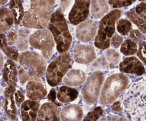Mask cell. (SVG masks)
Listing matches in <instances>:
<instances>
[{
    "mask_svg": "<svg viewBox=\"0 0 146 121\" xmlns=\"http://www.w3.org/2000/svg\"><path fill=\"white\" fill-rule=\"evenodd\" d=\"M123 109L131 121H146V77L134 83L123 98Z\"/></svg>",
    "mask_w": 146,
    "mask_h": 121,
    "instance_id": "1",
    "label": "cell"
},
{
    "mask_svg": "<svg viewBox=\"0 0 146 121\" xmlns=\"http://www.w3.org/2000/svg\"><path fill=\"white\" fill-rule=\"evenodd\" d=\"M19 79L21 85L39 79L46 71V62L42 55L35 51H26L19 57Z\"/></svg>",
    "mask_w": 146,
    "mask_h": 121,
    "instance_id": "2",
    "label": "cell"
},
{
    "mask_svg": "<svg viewBox=\"0 0 146 121\" xmlns=\"http://www.w3.org/2000/svg\"><path fill=\"white\" fill-rule=\"evenodd\" d=\"M30 9L24 15L22 24L27 28L44 29L48 26L55 0H30Z\"/></svg>",
    "mask_w": 146,
    "mask_h": 121,
    "instance_id": "3",
    "label": "cell"
},
{
    "mask_svg": "<svg viewBox=\"0 0 146 121\" xmlns=\"http://www.w3.org/2000/svg\"><path fill=\"white\" fill-rule=\"evenodd\" d=\"M48 28L56 43L57 51L60 54L66 52L71 45L72 37L62 10L60 8L51 15Z\"/></svg>",
    "mask_w": 146,
    "mask_h": 121,
    "instance_id": "4",
    "label": "cell"
},
{
    "mask_svg": "<svg viewBox=\"0 0 146 121\" xmlns=\"http://www.w3.org/2000/svg\"><path fill=\"white\" fill-rule=\"evenodd\" d=\"M129 83V78L122 73L114 74L108 77L104 82L101 92V104L107 106L115 102L126 89Z\"/></svg>",
    "mask_w": 146,
    "mask_h": 121,
    "instance_id": "5",
    "label": "cell"
},
{
    "mask_svg": "<svg viewBox=\"0 0 146 121\" xmlns=\"http://www.w3.org/2000/svg\"><path fill=\"white\" fill-rule=\"evenodd\" d=\"M121 14L122 11L121 10L114 9L101 18L94 42L97 48L106 50L109 48L111 38L115 33V23L121 16Z\"/></svg>",
    "mask_w": 146,
    "mask_h": 121,
    "instance_id": "6",
    "label": "cell"
},
{
    "mask_svg": "<svg viewBox=\"0 0 146 121\" xmlns=\"http://www.w3.org/2000/svg\"><path fill=\"white\" fill-rule=\"evenodd\" d=\"M72 66V59L68 52L61 54L53 60L46 71V79L51 86H56L62 82L64 76Z\"/></svg>",
    "mask_w": 146,
    "mask_h": 121,
    "instance_id": "7",
    "label": "cell"
},
{
    "mask_svg": "<svg viewBox=\"0 0 146 121\" xmlns=\"http://www.w3.org/2000/svg\"><path fill=\"white\" fill-rule=\"evenodd\" d=\"M104 82V75L100 70L95 71L88 76L81 89V95L86 104L94 105L98 101Z\"/></svg>",
    "mask_w": 146,
    "mask_h": 121,
    "instance_id": "8",
    "label": "cell"
},
{
    "mask_svg": "<svg viewBox=\"0 0 146 121\" xmlns=\"http://www.w3.org/2000/svg\"><path fill=\"white\" fill-rule=\"evenodd\" d=\"M55 41L49 30L40 29L31 34L29 43L35 49L41 51V55L45 59H49L54 51Z\"/></svg>",
    "mask_w": 146,
    "mask_h": 121,
    "instance_id": "9",
    "label": "cell"
},
{
    "mask_svg": "<svg viewBox=\"0 0 146 121\" xmlns=\"http://www.w3.org/2000/svg\"><path fill=\"white\" fill-rule=\"evenodd\" d=\"M121 55L119 52L113 49H108L98 59L94 61L90 69L91 70L114 69L119 65Z\"/></svg>",
    "mask_w": 146,
    "mask_h": 121,
    "instance_id": "10",
    "label": "cell"
},
{
    "mask_svg": "<svg viewBox=\"0 0 146 121\" xmlns=\"http://www.w3.org/2000/svg\"><path fill=\"white\" fill-rule=\"evenodd\" d=\"M91 0H75L68 15L70 23L74 26L85 21L90 13Z\"/></svg>",
    "mask_w": 146,
    "mask_h": 121,
    "instance_id": "11",
    "label": "cell"
},
{
    "mask_svg": "<svg viewBox=\"0 0 146 121\" xmlns=\"http://www.w3.org/2000/svg\"><path fill=\"white\" fill-rule=\"evenodd\" d=\"M73 56L77 63L88 65L96 59V52L93 45L77 43L73 50Z\"/></svg>",
    "mask_w": 146,
    "mask_h": 121,
    "instance_id": "12",
    "label": "cell"
},
{
    "mask_svg": "<svg viewBox=\"0 0 146 121\" xmlns=\"http://www.w3.org/2000/svg\"><path fill=\"white\" fill-rule=\"evenodd\" d=\"M98 33L97 23L94 20H88L78 25L76 29V36L82 43L91 42Z\"/></svg>",
    "mask_w": 146,
    "mask_h": 121,
    "instance_id": "13",
    "label": "cell"
},
{
    "mask_svg": "<svg viewBox=\"0 0 146 121\" xmlns=\"http://www.w3.org/2000/svg\"><path fill=\"white\" fill-rule=\"evenodd\" d=\"M121 72L132 74L137 76L143 75L145 72V67L141 60L135 57H129L123 60L119 64Z\"/></svg>",
    "mask_w": 146,
    "mask_h": 121,
    "instance_id": "14",
    "label": "cell"
},
{
    "mask_svg": "<svg viewBox=\"0 0 146 121\" xmlns=\"http://www.w3.org/2000/svg\"><path fill=\"white\" fill-rule=\"evenodd\" d=\"M27 96L31 100L40 101L47 94V89L44 82L39 79L31 80L26 86Z\"/></svg>",
    "mask_w": 146,
    "mask_h": 121,
    "instance_id": "15",
    "label": "cell"
},
{
    "mask_svg": "<svg viewBox=\"0 0 146 121\" xmlns=\"http://www.w3.org/2000/svg\"><path fill=\"white\" fill-rule=\"evenodd\" d=\"M16 89L7 86L4 92V110L9 120L11 121L17 120V109L14 99V93Z\"/></svg>",
    "mask_w": 146,
    "mask_h": 121,
    "instance_id": "16",
    "label": "cell"
},
{
    "mask_svg": "<svg viewBox=\"0 0 146 121\" xmlns=\"http://www.w3.org/2000/svg\"><path fill=\"white\" fill-rule=\"evenodd\" d=\"M60 111L55 103L48 102L41 106L36 121H60Z\"/></svg>",
    "mask_w": 146,
    "mask_h": 121,
    "instance_id": "17",
    "label": "cell"
},
{
    "mask_svg": "<svg viewBox=\"0 0 146 121\" xmlns=\"http://www.w3.org/2000/svg\"><path fill=\"white\" fill-rule=\"evenodd\" d=\"M40 104L36 101L27 100L21 105V117L22 121H36Z\"/></svg>",
    "mask_w": 146,
    "mask_h": 121,
    "instance_id": "18",
    "label": "cell"
},
{
    "mask_svg": "<svg viewBox=\"0 0 146 121\" xmlns=\"http://www.w3.org/2000/svg\"><path fill=\"white\" fill-rule=\"evenodd\" d=\"M17 66L13 60H7L4 65L2 78L4 82L9 87L16 89L17 86Z\"/></svg>",
    "mask_w": 146,
    "mask_h": 121,
    "instance_id": "19",
    "label": "cell"
},
{
    "mask_svg": "<svg viewBox=\"0 0 146 121\" xmlns=\"http://www.w3.org/2000/svg\"><path fill=\"white\" fill-rule=\"evenodd\" d=\"M84 116V111L78 104H70L63 108L60 113L62 121H81Z\"/></svg>",
    "mask_w": 146,
    "mask_h": 121,
    "instance_id": "20",
    "label": "cell"
},
{
    "mask_svg": "<svg viewBox=\"0 0 146 121\" xmlns=\"http://www.w3.org/2000/svg\"><path fill=\"white\" fill-rule=\"evenodd\" d=\"M86 75L80 69H71L64 76L63 82L68 86H79L85 82Z\"/></svg>",
    "mask_w": 146,
    "mask_h": 121,
    "instance_id": "21",
    "label": "cell"
},
{
    "mask_svg": "<svg viewBox=\"0 0 146 121\" xmlns=\"http://www.w3.org/2000/svg\"><path fill=\"white\" fill-rule=\"evenodd\" d=\"M109 3L107 0H91V14L95 19L105 16L109 11Z\"/></svg>",
    "mask_w": 146,
    "mask_h": 121,
    "instance_id": "22",
    "label": "cell"
},
{
    "mask_svg": "<svg viewBox=\"0 0 146 121\" xmlns=\"http://www.w3.org/2000/svg\"><path fill=\"white\" fill-rule=\"evenodd\" d=\"M78 92L76 89L68 86H62L57 92L56 97L61 103H66L75 101L78 96Z\"/></svg>",
    "mask_w": 146,
    "mask_h": 121,
    "instance_id": "23",
    "label": "cell"
},
{
    "mask_svg": "<svg viewBox=\"0 0 146 121\" xmlns=\"http://www.w3.org/2000/svg\"><path fill=\"white\" fill-rule=\"evenodd\" d=\"M14 23L12 12L7 8L0 9V34L11 28Z\"/></svg>",
    "mask_w": 146,
    "mask_h": 121,
    "instance_id": "24",
    "label": "cell"
},
{
    "mask_svg": "<svg viewBox=\"0 0 146 121\" xmlns=\"http://www.w3.org/2000/svg\"><path fill=\"white\" fill-rule=\"evenodd\" d=\"M9 9L12 12L15 25H19L24 18V11L21 0H10Z\"/></svg>",
    "mask_w": 146,
    "mask_h": 121,
    "instance_id": "25",
    "label": "cell"
},
{
    "mask_svg": "<svg viewBox=\"0 0 146 121\" xmlns=\"http://www.w3.org/2000/svg\"><path fill=\"white\" fill-rule=\"evenodd\" d=\"M0 49L11 60H13L14 61L19 60V54L18 50L11 45H9L7 36L4 33L0 34Z\"/></svg>",
    "mask_w": 146,
    "mask_h": 121,
    "instance_id": "26",
    "label": "cell"
},
{
    "mask_svg": "<svg viewBox=\"0 0 146 121\" xmlns=\"http://www.w3.org/2000/svg\"><path fill=\"white\" fill-rule=\"evenodd\" d=\"M127 17L132 21L135 26H137L140 31L143 33H146V20L141 18L134 10L127 12Z\"/></svg>",
    "mask_w": 146,
    "mask_h": 121,
    "instance_id": "27",
    "label": "cell"
},
{
    "mask_svg": "<svg viewBox=\"0 0 146 121\" xmlns=\"http://www.w3.org/2000/svg\"><path fill=\"white\" fill-rule=\"evenodd\" d=\"M138 45L136 43L131 39H127L122 43L121 47V52L126 56H131L137 53Z\"/></svg>",
    "mask_w": 146,
    "mask_h": 121,
    "instance_id": "28",
    "label": "cell"
},
{
    "mask_svg": "<svg viewBox=\"0 0 146 121\" xmlns=\"http://www.w3.org/2000/svg\"><path fill=\"white\" fill-rule=\"evenodd\" d=\"M29 31L26 28H21L19 31L18 39L17 41V46L19 50H26L29 48L28 35Z\"/></svg>",
    "mask_w": 146,
    "mask_h": 121,
    "instance_id": "29",
    "label": "cell"
},
{
    "mask_svg": "<svg viewBox=\"0 0 146 121\" xmlns=\"http://www.w3.org/2000/svg\"><path fill=\"white\" fill-rule=\"evenodd\" d=\"M116 28L118 32L122 35H126L128 33L131 32L132 28V24L130 21L127 19H120L116 25Z\"/></svg>",
    "mask_w": 146,
    "mask_h": 121,
    "instance_id": "30",
    "label": "cell"
},
{
    "mask_svg": "<svg viewBox=\"0 0 146 121\" xmlns=\"http://www.w3.org/2000/svg\"><path fill=\"white\" fill-rule=\"evenodd\" d=\"M103 114H104V110L102 108L97 106L94 108L91 111L88 112L85 118L81 121H98Z\"/></svg>",
    "mask_w": 146,
    "mask_h": 121,
    "instance_id": "31",
    "label": "cell"
},
{
    "mask_svg": "<svg viewBox=\"0 0 146 121\" xmlns=\"http://www.w3.org/2000/svg\"><path fill=\"white\" fill-rule=\"evenodd\" d=\"M110 5L113 8H122L131 6L136 0H107Z\"/></svg>",
    "mask_w": 146,
    "mask_h": 121,
    "instance_id": "32",
    "label": "cell"
},
{
    "mask_svg": "<svg viewBox=\"0 0 146 121\" xmlns=\"http://www.w3.org/2000/svg\"><path fill=\"white\" fill-rule=\"evenodd\" d=\"M137 55L139 59L143 62L144 65L146 66V42L145 41H141L138 45V51H137Z\"/></svg>",
    "mask_w": 146,
    "mask_h": 121,
    "instance_id": "33",
    "label": "cell"
},
{
    "mask_svg": "<svg viewBox=\"0 0 146 121\" xmlns=\"http://www.w3.org/2000/svg\"><path fill=\"white\" fill-rule=\"evenodd\" d=\"M123 43V38L119 34L114 33L111 40V45L113 48H118Z\"/></svg>",
    "mask_w": 146,
    "mask_h": 121,
    "instance_id": "34",
    "label": "cell"
},
{
    "mask_svg": "<svg viewBox=\"0 0 146 121\" xmlns=\"http://www.w3.org/2000/svg\"><path fill=\"white\" fill-rule=\"evenodd\" d=\"M135 12L143 19L146 20V3L141 2L135 7Z\"/></svg>",
    "mask_w": 146,
    "mask_h": 121,
    "instance_id": "35",
    "label": "cell"
},
{
    "mask_svg": "<svg viewBox=\"0 0 146 121\" xmlns=\"http://www.w3.org/2000/svg\"><path fill=\"white\" fill-rule=\"evenodd\" d=\"M143 38L142 32L139 30L134 29L131 31L129 33V38L134 42H139Z\"/></svg>",
    "mask_w": 146,
    "mask_h": 121,
    "instance_id": "36",
    "label": "cell"
},
{
    "mask_svg": "<svg viewBox=\"0 0 146 121\" xmlns=\"http://www.w3.org/2000/svg\"><path fill=\"white\" fill-rule=\"evenodd\" d=\"M18 39V35L14 30H11L8 32L7 35V40L9 45H13L15 43H17Z\"/></svg>",
    "mask_w": 146,
    "mask_h": 121,
    "instance_id": "37",
    "label": "cell"
},
{
    "mask_svg": "<svg viewBox=\"0 0 146 121\" xmlns=\"http://www.w3.org/2000/svg\"><path fill=\"white\" fill-rule=\"evenodd\" d=\"M14 99H15L16 104L17 106H20V105L22 104L23 102L24 101V95L22 92L20 90H17L14 93Z\"/></svg>",
    "mask_w": 146,
    "mask_h": 121,
    "instance_id": "38",
    "label": "cell"
},
{
    "mask_svg": "<svg viewBox=\"0 0 146 121\" xmlns=\"http://www.w3.org/2000/svg\"><path fill=\"white\" fill-rule=\"evenodd\" d=\"M98 121H131L129 119H127L125 118L118 117V116H108L106 117L101 118Z\"/></svg>",
    "mask_w": 146,
    "mask_h": 121,
    "instance_id": "39",
    "label": "cell"
},
{
    "mask_svg": "<svg viewBox=\"0 0 146 121\" xmlns=\"http://www.w3.org/2000/svg\"><path fill=\"white\" fill-rule=\"evenodd\" d=\"M111 111L112 112L115 113H118L120 112H121V111L123 110L122 104H121V102L120 101H116L113 102V104L111 105Z\"/></svg>",
    "mask_w": 146,
    "mask_h": 121,
    "instance_id": "40",
    "label": "cell"
},
{
    "mask_svg": "<svg viewBox=\"0 0 146 121\" xmlns=\"http://www.w3.org/2000/svg\"><path fill=\"white\" fill-rule=\"evenodd\" d=\"M56 90L54 89H52L50 92L49 94L48 95V100L50 101L51 102H53L54 103H55L56 105H57V103H56Z\"/></svg>",
    "mask_w": 146,
    "mask_h": 121,
    "instance_id": "41",
    "label": "cell"
},
{
    "mask_svg": "<svg viewBox=\"0 0 146 121\" xmlns=\"http://www.w3.org/2000/svg\"><path fill=\"white\" fill-rule=\"evenodd\" d=\"M70 3H71V0H63V1H61V7H60V9L62 10V11H65L66 9L69 6Z\"/></svg>",
    "mask_w": 146,
    "mask_h": 121,
    "instance_id": "42",
    "label": "cell"
},
{
    "mask_svg": "<svg viewBox=\"0 0 146 121\" xmlns=\"http://www.w3.org/2000/svg\"><path fill=\"white\" fill-rule=\"evenodd\" d=\"M2 100L0 99V110H1V108H2ZM8 118L7 116H5V115H4L2 112H0V121H6V118Z\"/></svg>",
    "mask_w": 146,
    "mask_h": 121,
    "instance_id": "43",
    "label": "cell"
},
{
    "mask_svg": "<svg viewBox=\"0 0 146 121\" xmlns=\"http://www.w3.org/2000/svg\"><path fill=\"white\" fill-rule=\"evenodd\" d=\"M3 67V57L1 55V54L0 53V73L1 72V69H2Z\"/></svg>",
    "mask_w": 146,
    "mask_h": 121,
    "instance_id": "44",
    "label": "cell"
},
{
    "mask_svg": "<svg viewBox=\"0 0 146 121\" xmlns=\"http://www.w3.org/2000/svg\"><path fill=\"white\" fill-rule=\"evenodd\" d=\"M7 1H8V0H0V7L4 5V4H5L7 2Z\"/></svg>",
    "mask_w": 146,
    "mask_h": 121,
    "instance_id": "45",
    "label": "cell"
},
{
    "mask_svg": "<svg viewBox=\"0 0 146 121\" xmlns=\"http://www.w3.org/2000/svg\"><path fill=\"white\" fill-rule=\"evenodd\" d=\"M138 1H146V0H138Z\"/></svg>",
    "mask_w": 146,
    "mask_h": 121,
    "instance_id": "46",
    "label": "cell"
}]
</instances>
